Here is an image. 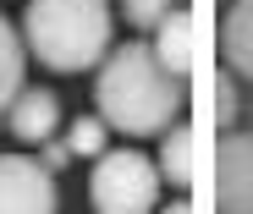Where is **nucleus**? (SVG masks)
I'll list each match as a JSON object with an SVG mask.
<instances>
[{
	"instance_id": "nucleus-7",
	"label": "nucleus",
	"mask_w": 253,
	"mask_h": 214,
	"mask_svg": "<svg viewBox=\"0 0 253 214\" xmlns=\"http://www.w3.org/2000/svg\"><path fill=\"white\" fill-rule=\"evenodd\" d=\"M220 55L231 77L253 82V0H231L220 17Z\"/></svg>"
},
{
	"instance_id": "nucleus-2",
	"label": "nucleus",
	"mask_w": 253,
	"mask_h": 214,
	"mask_svg": "<svg viewBox=\"0 0 253 214\" xmlns=\"http://www.w3.org/2000/svg\"><path fill=\"white\" fill-rule=\"evenodd\" d=\"M22 38L50 71H88L110 50V11L105 0H28Z\"/></svg>"
},
{
	"instance_id": "nucleus-15",
	"label": "nucleus",
	"mask_w": 253,
	"mask_h": 214,
	"mask_svg": "<svg viewBox=\"0 0 253 214\" xmlns=\"http://www.w3.org/2000/svg\"><path fill=\"white\" fill-rule=\"evenodd\" d=\"M160 214H193V203H165Z\"/></svg>"
},
{
	"instance_id": "nucleus-13",
	"label": "nucleus",
	"mask_w": 253,
	"mask_h": 214,
	"mask_svg": "<svg viewBox=\"0 0 253 214\" xmlns=\"http://www.w3.org/2000/svg\"><path fill=\"white\" fill-rule=\"evenodd\" d=\"M215 115H220V126L237 121V77H231V71L215 77Z\"/></svg>"
},
{
	"instance_id": "nucleus-9",
	"label": "nucleus",
	"mask_w": 253,
	"mask_h": 214,
	"mask_svg": "<svg viewBox=\"0 0 253 214\" xmlns=\"http://www.w3.org/2000/svg\"><path fill=\"white\" fill-rule=\"evenodd\" d=\"M160 176L171 181V187H193V176H198V143H193V126H171L165 132V143H160Z\"/></svg>"
},
{
	"instance_id": "nucleus-12",
	"label": "nucleus",
	"mask_w": 253,
	"mask_h": 214,
	"mask_svg": "<svg viewBox=\"0 0 253 214\" xmlns=\"http://www.w3.org/2000/svg\"><path fill=\"white\" fill-rule=\"evenodd\" d=\"M171 11H176L171 0H126V22L132 28H160Z\"/></svg>"
},
{
	"instance_id": "nucleus-10",
	"label": "nucleus",
	"mask_w": 253,
	"mask_h": 214,
	"mask_svg": "<svg viewBox=\"0 0 253 214\" xmlns=\"http://www.w3.org/2000/svg\"><path fill=\"white\" fill-rule=\"evenodd\" d=\"M17 94H22V38L0 17V115L17 105Z\"/></svg>"
},
{
	"instance_id": "nucleus-5",
	"label": "nucleus",
	"mask_w": 253,
	"mask_h": 214,
	"mask_svg": "<svg viewBox=\"0 0 253 214\" xmlns=\"http://www.w3.org/2000/svg\"><path fill=\"white\" fill-rule=\"evenodd\" d=\"M215 203L220 214H253V132H226L215 148Z\"/></svg>"
},
{
	"instance_id": "nucleus-14",
	"label": "nucleus",
	"mask_w": 253,
	"mask_h": 214,
	"mask_svg": "<svg viewBox=\"0 0 253 214\" xmlns=\"http://www.w3.org/2000/svg\"><path fill=\"white\" fill-rule=\"evenodd\" d=\"M66 159H72V148H66V143H55V138H50V143H44V159H39V165H44V170H61V165H66Z\"/></svg>"
},
{
	"instance_id": "nucleus-8",
	"label": "nucleus",
	"mask_w": 253,
	"mask_h": 214,
	"mask_svg": "<svg viewBox=\"0 0 253 214\" xmlns=\"http://www.w3.org/2000/svg\"><path fill=\"white\" fill-rule=\"evenodd\" d=\"M193 44H198V22H193V11H171V17L160 22L154 55H160V66L171 71V77H187V71H193Z\"/></svg>"
},
{
	"instance_id": "nucleus-3",
	"label": "nucleus",
	"mask_w": 253,
	"mask_h": 214,
	"mask_svg": "<svg viewBox=\"0 0 253 214\" xmlns=\"http://www.w3.org/2000/svg\"><path fill=\"white\" fill-rule=\"evenodd\" d=\"M160 165L138 148H110L94 159V176H88V203L94 214H149L160 198Z\"/></svg>"
},
{
	"instance_id": "nucleus-1",
	"label": "nucleus",
	"mask_w": 253,
	"mask_h": 214,
	"mask_svg": "<svg viewBox=\"0 0 253 214\" xmlns=\"http://www.w3.org/2000/svg\"><path fill=\"white\" fill-rule=\"evenodd\" d=\"M94 105H99V121L116 132H132V138L171 132L182 110V77L160 66L154 44H116L99 66Z\"/></svg>"
},
{
	"instance_id": "nucleus-6",
	"label": "nucleus",
	"mask_w": 253,
	"mask_h": 214,
	"mask_svg": "<svg viewBox=\"0 0 253 214\" xmlns=\"http://www.w3.org/2000/svg\"><path fill=\"white\" fill-rule=\"evenodd\" d=\"M6 126H11L22 143H39V148H44V143L55 138V126H61V105H55V94H50V88H22L17 105L6 110Z\"/></svg>"
},
{
	"instance_id": "nucleus-4",
	"label": "nucleus",
	"mask_w": 253,
	"mask_h": 214,
	"mask_svg": "<svg viewBox=\"0 0 253 214\" xmlns=\"http://www.w3.org/2000/svg\"><path fill=\"white\" fill-rule=\"evenodd\" d=\"M0 214H55V176L39 159L0 154Z\"/></svg>"
},
{
	"instance_id": "nucleus-11",
	"label": "nucleus",
	"mask_w": 253,
	"mask_h": 214,
	"mask_svg": "<svg viewBox=\"0 0 253 214\" xmlns=\"http://www.w3.org/2000/svg\"><path fill=\"white\" fill-rule=\"evenodd\" d=\"M66 148H72V154H94V159H99V154H105V121H99V115H77V121H72V132H66Z\"/></svg>"
}]
</instances>
